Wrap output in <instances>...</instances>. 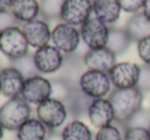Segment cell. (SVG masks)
Segmentation results:
<instances>
[{
  "label": "cell",
  "mask_w": 150,
  "mask_h": 140,
  "mask_svg": "<svg viewBox=\"0 0 150 140\" xmlns=\"http://www.w3.org/2000/svg\"><path fill=\"white\" fill-rule=\"evenodd\" d=\"M108 99L115 109V123L124 129L130 119L142 109L144 93L141 92L137 87L115 89L110 92Z\"/></svg>",
  "instance_id": "1"
},
{
  "label": "cell",
  "mask_w": 150,
  "mask_h": 140,
  "mask_svg": "<svg viewBox=\"0 0 150 140\" xmlns=\"http://www.w3.org/2000/svg\"><path fill=\"white\" fill-rule=\"evenodd\" d=\"M32 107L22 96L10 98L0 107V125L4 130L18 131L31 119Z\"/></svg>",
  "instance_id": "2"
},
{
  "label": "cell",
  "mask_w": 150,
  "mask_h": 140,
  "mask_svg": "<svg viewBox=\"0 0 150 140\" xmlns=\"http://www.w3.org/2000/svg\"><path fill=\"white\" fill-rule=\"evenodd\" d=\"M29 42L22 28L13 26L2 30L0 51L10 60H16L29 54Z\"/></svg>",
  "instance_id": "3"
},
{
  "label": "cell",
  "mask_w": 150,
  "mask_h": 140,
  "mask_svg": "<svg viewBox=\"0 0 150 140\" xmlns=\"http://www.w3.org/2000/svg\"><path fill=\"white\" fill-rule=\"evenodd\" d=\"M111 86L108 73L95 70L85 71L79 81L80 89L92 99L105 98L107 94H110Z\"/></svg>",
  "instance_id": "4"
},
{
  "label": "cell",
  "mask_w": 150,
  "mask_h": 140,
  "mask_svg": "<svg viewBox=\"0 0 150 140\" xmlns=\"http://www.w3.org/2000/svg\"><path fill=\"white\" fill-rule=\"evenodd\" d=\"M36 114L37 118L51 131L62 127L69 114L64 102L53 97L37 105Z\"/></svg>",
  "instance_id": "5"
},
{
  "label": "cell",
  "mask_w": 150,
  "mask_h": 140,
  "mask_svg": "<svg viewBox=\"0 0 150 140\" xmlns=\"http://www.w3.org/2000/svg\"><path fill=\"white\" fill-rule=\"evenodd\" d=\"M109 29L102 21L97 18H90L80 28L82 41L89 49H99L106 47L109 36Z\"/></svg>",
  "instance_id": "6"
},
{
  "label": "cell",
  "mask_w": 150,
  "mask_h": 140,
  "mask_svg": "<svg viewBox=\"0 0 150 140\" xmlns=\"http://www.w3.org/2000/svg\"><path fill=\"white\" fill-rule=\"evenodd\" d=\"M93 3L91 0H64L60 20L74 27H81L91 18Z\"/></svg>",
  "instance_id": "7"
},
{
  "label": "cell",
  "mask_w": 150,
  "mask_h": 140,
  "mask_svg": "<svg viewBox=\"0 0 150 140\" xmlns=\"http://www.w3.org/2000/svg\"><path fill=\"white\" fill-rule=\"evenodd\" d=\"M53 87L52 83L40 75L27 78L21 96L30 104L39 105L43 101L51 98Z\"/></svg>",
  "instance_id": "8"
},
{
  "label": "cell",
  "mask_w": 150,
  "mask_h": 140,
  "mask_svg": "<svg viewBox=\"0 0 150 140\" xmlns=\"http://www.w3.org/2000/svg\"><path fill=\"white\" fill-rule=\"evenodd\" d=\"M141 65L130 61L117 63L108 72L115 89H128L137 87L140 77Z\"/></svg>",
  "instance_id": "9"
},
{
  "label": "cell",
  "mask_w": 150,
  "mask_h": 140,
  "mask_svg": "<svg viewBox=\"0 0 150 140\" xmlns=\"http://www.w3.org/2000/svg\"><path fill=\"white\" fill-rule=\"evenodd\" d=\"M81 40L79 30L65 23L56 25L51 32L53 46L65 54H73L78 49Z\"/></svg>",
  "instance_id": "10"
},
{
  "label": "cell",
  "mask_w": 150,
  "mask_h": 140,
  "mask_svg": "<svg viewBox=\"0 0 150 140\" xmlns=\"http://www.w3.org/2000/svg\"><path fill=\"white\" fill-rule=\"evenodd\" d=\"M34 63L41 74H53L62 68L64 56L59 49L53 45H46L36 50Z\"/></svg>",
  "instance_id": "11"
},
{
  "label": "cell",
  "mask_w": 150,
  "mask_h": 140,
  "mask_svg": "<svg viewBox=\"0 0 150 140\" xmlns=\"http://www.w3.org/2000/svg\"><path fill=\"white\" fill-rule=\"evenodd\" d=\"M87 116L91 124L98 129L113 124L115 121V109L109 99L106 98L93 99L88 109Z\"/></svg>",
  "instance_id": "12"
},
{
  "label": "cell",
  "mask_w": 150,
  "mask_h": 140,
  "mask_svg": "<svg viewBox=\"0 0 150 140\" xmlns=\"http://www.w3.org/2000/svg\"><path fill=\"white\" fill-rule=\"evenodd\" d=\"M22 30L28 40L29 45L34 48L39 49L49 45V42L51 41V31L49 26L42 20L36 18L31 22L25 23Z\"/></svg>",
  "instance_id": "13"
},
{
  "label": "cell",
  "mask_w": 150,
  "mask_h": 140,
  "mask_svg": "<svg viewBox=\"0 0 150 140\" xmlns=\"http://www.w3.org/2000/svg\"><path fill=\"white\" fill-rule=\"evenodd\" d=\"M26 78L14 67L4 68L0 71V88L5 97L13 98L21 96Z\"/></svg>",
  "instance_id": "14"
},
{
  "label": "cell",
  "mask_w": 150,
  "mask_h": 140,
  "mask_svg": "<svg viewBox=\"0 0 150 140\" xmlns=\"http://www.w3.org/2000/svg\"><path fill=\"white\" fill-rule=\"evenodd\" d=\"M83 60L87 70L108 73L117 63V55L107 47L89 49L83 56Z\"/></svg>",
  "instance_id": "15"
},
{
  "label": "cell",
  "mask_w": 150,
  "mask_h": 140,
  "mask_svg": "<svg viewBox=\"0 0 150 140\" xmlns=\"http://www.w3.org/2000/svg\"><path fill=\"white\" fill-rule=\"evenodd\" d=\"M93 99L85 94L80 87H73L63 99L69 114L75 119H80L88 114V109Z\"/></svg>",
  "instance_id": "16"
},
{
  "label": "cell",
  "mask_w": 150,
  "mask_h": 140,
  "mask_svg": "<svg viewBox=\"0 0 150 140\" xmlns=\"http://www.w3.org/2000/svg\"><path fill=\"white\" fill-rule=\"evenodd\" d=\"M93 14L95 18L109 26L119 21L122 7L119 0H93Z\"/></svg>",
  "instance_id": "17"
},
{
  "label": "cell",
  "mask_w": 150,
  "mask_h": 140,
  "mask_svg": "<svg viewBox=\"0 0 150 140\" xmlns=\"http://www.w3.org/2000/svg\"><path fill=\"white\" fill-rule=\"evenodd\" d=\"M10 12L16 21L28 23L41 14V5L38 0H13Z\"/></svg>",
  "instance_id": "18"
},
{
  "label": "cell",
  "mask_w": 150,
  "mask_h": 140,
  "mask_svg": "<svg viewBox=\"0 0 150 140\" xmlns=\"http://www.w3.org/2000/svg\"><path fill=\"white\" fill-rule=\"evenodd\" d=\"M125 30L132 41L139 42L150 36V21L142 11L134 14L127 22Z\"/></svg>",
  "instance_id": "19"
},
{
  "label": "cell",
  "mask_w": 150,
  "mask_h": 140,
  "mask_svg": "<svg viewBox=\"0 0 150 140\" xmlns=\"http://www.w3.org/2000/svg\"><path fill=\"white\" fill-rule=\"evenodd\" d=\"M49 129L38 118H31L18 131V140H46L48 138Z\"/></svg>",
  "instance_id": "20"
},
{
  "label": "cell",
  "mask_w": 150,
  "mask_h": 140,
  "mask_svg": "<svg viewBox=\"0 0 150 140\" xmlns=\"http://www.w3.org/2000/svg\"><path fill=\"white\" fill-rule=\"evenodd\" d=\"M61 140H93L91 129L79 119H74L63 127Z\"/></svg>",
  "instance_id": "21"
},
{
  "label": "cell",
  "mask_w": 150,
  "mask_h": 140,
  "mask_svg": "<svg viewBox=\"0 0 150 140\" xmlns=\"http://www.w3.org/2000/svg\"><path fill=\"white\" fill-rule=\"evenodd\" d=\"M132 42V39L130 38V36L127 33L125 28L122 29L110 27L106 47L117 56L125 53L128 50V48L130 47Z\"/></svg>",
  "instance_id": "22"
},
{
  "label": "cell",
  "mask_w": 150,
  "mask_h": 140,
  "mask_svg": "<svg viewBox=\"0 0 150 140\" xmlns=\"http://www.w3.org/2000/svg\"><path fill=\"white\" fill-rule=\"evenodd\" d=\"M13 65L16 69H18L21 73L24 75V77L26 78H31L34 77V76L39 75V72H38L37 68L35 65V63H34V57L27 54L26 56L22 57L20 59H16V60H13Z\"/></svg>",
  "instance_id": "23"
},
{
  "label": "cell",
  "mask_w": 150,
  "mask_h": 140,
  "mask_svg": "<svg viewBox=\"0 0 150 140\" xmlns=\"http://www.w3.org/2000/svg\"><path fill=\"white\" fill-rule=\"evenodd\" d=\"M64 0H41V14L48 20L60 18V11Z\"/></svg>",
  "instance_id": "24"
},
{
  "label": "cell",
  "mask_w": 150,
  "mask_h": 140,
  "mask_svg": "<svg viewBox=\"0 0 150 140\" xmlns=\"http://www.w3.org/2000/svg\"><path fill=\"white\" fill-rule=\"evenodd\" d=\"M95 140H124V129L119 125H108L98 129Z\"/></svg>",
  "instance_id": "25"
},
{
  "label": "cell",
  "mask_w": 150,
  "mask_h": 140,
  "mask_svg": "<svg viewBox=\"0 0 150 140\" xmlns=\"http://www.w3.org/2000/svg\"><path fill=\"white\" fill-rule=\"evenodd\" d=\"M129 127H141V128H147L150 127V109L142 107L139 109L132 118L130 119L124 129Z\"/></svg>",
  "instance_id": "26"
},
{
  "label": "cell",
  "mask_w": 150,
  "mask_h": 140,
  "mask_svg": "<svg viewBox=\"0 0 150 140\" xmlns=\"http://www.w3.org/2000/svg\"><path fill=\"white\" fill-rule=\"evenodd\" d=\"M124 140H150V131L147 128L129 127L124 129Z\"/></svg>",
  "instance_id": "27"
},
{
  "label": "cell",
  "mask_w": 150,
  "mask_h": 140,
  "mask_svg": "<svg viewBox=\"0 0 150 140\" xmlns=\"http://www.w3.org/2000/svg\"><path fill=\"white\" fill-rule=\"evenodd\" d=\"M137 88L143 93L150 91V65H141L140 77H139V81L137 84Z\"/></svg>",
  "instance_id": "28"
},
{
  "label": "cell",
  "mask_w": 150,
  "mask_h": 140,
  "mask_svg": "<svg viewBox=\"0 0 150 140\" xmlns=\"http://www.w3.org/2000/svg\"><path fill=\"white\" fill-rule=\"evenodd\" d=\"M137 51L144 65H150V36L137 42Z\"/></svg>",
  "instance_id": "29"
},
{
  "label": "cell",
  "mask_w": 150,
  "mask_h": 140,
  "mask_svg": "<svg viewBox=\"0 0 150 140\" xmlns=\"http://www.w3.org/2000/svg\"><path fill=\"white\" fill-rule=\"evenodd\" d=\"M146 0H119L122 10L128 14H137L142 11Z\"/></svg>",
  "instance_id": "30"
},
{
  "label": "cell",
  "mask_w": 150,
  "mask_h": 140,
  "mask_svg": "<svg viewBox=\"0 0 150 140\" xmlns=\"http://www.w3.org/2000/svg\"><path fill=\"white\" fill-rule=\"evenodd\" d=\"M12 1L13 0H0V14L10 12Z\"/></svg>",
  "instance_id": "31"
},
{
  "label": "cell",
  "mask_w": 150,
  "mask_h": 140,
  "mask_svg": "<svg viewBox=\"0 0 150 140\" xmlns=\"http://www.w3.org/2000/svg\"><path fill=\"white\" fill-rule=\"evenodd\" d=\"M142 12L146 16V18L150 21V0H146L143 6Z\"/></svg>",
  "instance_id": "32"
},
{
  "label": "cell",
  "mask_w": 150,
  "mask_h": 140,
  "mask_svg": "<svg viewBox=\"0 0 150 140\" xmlns=\"http://www.w3.org/2000/svg\"><path fill=\"white\" fill-rule=\"evenodd\" d=\"M3 136H4V129L2 128V126L0 125V140H2Z\"/></svg>",
  "instance_id": "33"
},
{
  "label": "cell",
  "mask_w": 150,
  "mask_h": 140,
  "mask_svg": "<svg viewBox=\"0 0 150 140\" xmlns=\"http://www.w3.org/2000/svg\"><path fill=\"white\" fill-rule=\"evenodd\" d=\"M1 32H2V30H1V29H0V36H1Z\"/></svg>",
  "instance_id": "34"
},
{
  "label": "cell",
  "mask_w": 150,
  "mask_h": 140,
  "mask_svg": "<svg viewBox=\"0 0 150 140\" xmlns=\"http://www.w3.org/2000/svg\"><path fill=\"white\" fill-rule=\"evenodd\" d=\"M0 93H1V88H0Z\"/></svg>",
  "instance_id": "35"
},
{
  "label": "cell",
  "mask_w": 150,
  "mask_h": 140,
  "mask_svg": "<svg viewBox=\"0 0 150 140\" xmlns=\"http://www.w3.org/2000/svg\"><path fill=\"white\" fill-rule=\"evenodd\" d=\"M149 131H150V127H149Z\"/></svg>",
  "instance_id": "36"
}]
</instances>
